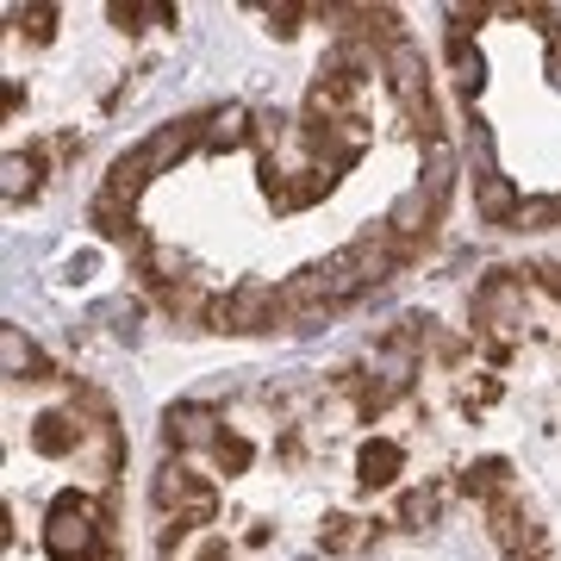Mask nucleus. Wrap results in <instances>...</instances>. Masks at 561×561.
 Returning <instances> with one entry per match:
<instances>
[{
    "label": "nucleus",
    "mask_w": 561,
    "mask_h": 561,
    "mask_svg": "<svg viewBox=\"0 0 561 561\" xmlns=\"http://www.w3.org/2000/svg\"><path fill=\"white\" fill-rule=\"evenodd\" d=\"M194 144H206V113H181V119L157 125L150 138L138 144V150H125L113 169H106V201H119V206H138V194L150 187V181L162 175V169H175Z\"/></svg>",
    "instance_id": "f257e3e1"
},
{
    "label": "nucleus",
    "mask_w": 561,
    "mask_h": 561,
    "mask_svg": "<svg viewBox=\"0 0 561 561\" xmlns=\"http://www.w3.org/2000/svg\"><path fill=\"white\" fill-rule=\"evenodd\" d=\"M474 324L486 331V350L493 362L512 356V343H524L537 324H530V280L518 268H493V275L474 287Z\"/></svg>",
    "instance_id": "f03ea898"
},
{
    "label": "nucleus",
    "mask_w": 561,
    "mask_h": 561,
    "mask_svg": "<svg viewBox=\"0 0 561 561\" xmlns=\"http://www.w3.org/2000/svg\"><path fill=\"white\" fill-rule=\"evenodd\" d=\"M44 556L50 561H101L106 556V512L101 500H57L50 524H44Z\"/></svg>",
    "instance_id": "7ed1b4c3"
},
{
    "label": "nucleus",
    "mask_w": 561,
    "mask_h": 561,
    "mask_svg": "<svg viewBox=\"0 0 561 561\" xmlns=\"http://www.w3.org/2000/svg\"><path fill=\"white\" fill-rule=\"evenodd\" d=\"M157 505H162V524L213 530V524H219V481H206V474H194L181 456H169L157 468Z\"/></svg>",
    "instance_id": "20e7f679"
},
{
    "label": "nucleus",
    "mask_w": 561,
    "mask_h": 561,
    "mask_svg": "<svg viewBox=\"0 0 561 561\" xmlns=\"http://www.w3.org/2000/svg\"><path fill=\"white\" fill-rule=\"evenodd\" d=\"M206 331H231V337H256V331H287V306H280V287L243 280V287H231V294H213Z\"/></svg>",
    "instance_id": "39448f33"
},
{
    "label": "nucleus",
    "mask_w": 561,
    "mask_h": 561,
    "mask_svg": "<svg viewBox=\"0 0 561 561\" xmlns=\"http://www.w3.org/2000/svg\"><path fill=\"white\" fill-rule=\"evenodd\" d=\"M225 437V412L201 400H181L162 412V443H169V456H213Z\"/></svg>",
    "instance_id": "423d86ee"
},
{
    "label": "nucleus",
    "mask_w": 561,
    "mask_h": 561,
    "mask_svg": "<svg viewBox=\"0 0 561 561\" xmlns=\"http://www.w3.org/2000/svg\"><path fill=\"white\" fill-rule=\"evenodd\" d=\"M443 505H449V481H405L387 505V524L393 530H431L443 518Z\"/></svg>",
    "instance_id": "0eeeda50"
},
{
    "label": "nucleus",
    "mask_w": 561,
    "mask_h": 561,
    "mask_svg": "<svg viewBox=\"0 0 561 561\" xmlns=\"http://www.w3.org/2000/svg\"><path fill=\"white\" fill-rule=\"evenodd\" d=\"M400 468H405V443L400 437H368L356 449V486L368 493H400Z\"/></svg>",
    "instance_id": "6e6552de"
},
{
    "label": "nucleus",
    "mask_w": 561,
    "mask_h": 561,
    "mask_svg": "<svg viewBox=\"0 0 561 561\" xmlns=\"http://www.w3.org/2000/svg\"><path fill=\"white\" fill-rule=\"evenodd\" d=\"M387 530V518H362V512H331L319 524V549L324 556H362V549H375Z\"/></svg>",
    "instance_id": "1a4fd4ad"
},
{
    "label": "nucleus",
    "mask_w": 561,
    "mask_h": 561,
    "mask_svg": "<svg viewBox=\"0 0 561 561\" xmlns=\"http://www.w3.org/2000/svg\"><path fill=\"white\" fill-rule=\"evenodd\" d=\"M162 561H231V537L219 524L194 530V524H162Z\"/></svg>",
    "instance_id": "9d476101"
},
{
    "label": "nucleus",
    "mask_w": 561,
    "mask_h": 561,
    "mask_svg": "<svg viewBox=\"0 0 561 561\" xmlns=\"http://www.w3.org/2000/svg\"><path fill=\"white\" fill-rule=\"evenodd\" d=\"M381 225L405 243V250H419V243L431 238V225H437V201H431L424 187H405L400 201L387 206V219H381Z\"/></svg>",
    "instance_id": "9b49d317"
},
{
    "label": "nucleus",
    "mask_w": 561,
    "mask_h": 561,
    "mask_svg": "<svg viewBox=\"0 0 561 561\" xmlns=\"http://www.w3.org/2000/svg\"><path fill=\"white\" fill-rule=\"evenodd\" d=\"M243 144H256V113L243 101H225L206 113V150L225 157V150H243Z\"/></svg>",
    "instance_id": "f8f14e48"
},
{
    "label": "nucleus",
    "mask_w": 561,
    "mask_h": 561,
    "mask_svg": "<svg viewBox=\"0 0 561 561\" xmlns=\"http://www.w3.org/2000/svg\"><path fill=\"white\" fill-rule=\"evenodd\" d=\"M0 368H7V381H57V368L38 356V343L20 324H0Z\"/></svg>",
    "instance_id": "ddd939ff"
},
{
    "label": "nucleus",
    "mask_w": 561,
    "mask_h": 561,
    "mask_svg": "<svg viewBox=\"0 0 561 561\" xmlns=\"http://www.w3.org/2000/svg\"><path fill=\"white\" fill-rule=\"evenodd\" d=\"M518 206H524L518 187H512L500 169H481V175H474V219H481V225H505V231H512Z\"/></svg>",
    "instance_id": "4468645a"
},
{
    "label": "nucleus",
    "mask_w": 561,
    "mask_h": 561,
    "mask_svg": "<svg viewBox=\"0 0 561 561\" xmlns=\"http://www.w3.org/2000/svg\"><path fill=\"white\" fill-rule=\"evenodd\" d=\"M38 187H44V157L38 150H7V162H0V194H7V206L38 201Z\"/></svg>",
    "instance_id": "2eb2a0df"
},
{
    "label": "nucleus",
    "mask_w": 561,
    "mask_h": 561,
    "mask_svg": "<svg viewBox=\"0 0 561 561\" xmlns=\"http://www.w3.org/2000/svg\"><path fill=\"white\" fill-rule=\"evenodd\" d=\"M456 486H461V493H474L481 505H493L500 493H512L518 481H512V468H505L500 456H481V461H468V468L456 474Z\"/></svg>",
    "instance_id": "dca6fc26"
},
{
    "label": "nucleus",
    "mask_w": 561,
    "mask_h": 561,
    "mask_svg": "<svg viewBox=\"0 0 561 561\" xmlns=\"http://www.w3.org/2000/svg\"><path fill=\"white\" fill-rule=\"evenodd\" d=\"M157 300H162V312L181 319V324H206V312H213V294H206L201 280H175V287H162Z\"/></svg>",
    "instance_id": "f3484780"
},
{
    "label": "nucleus",
    "mask_w": 561,
    "mask_h": 561,
    "mask_svg": "<svg viewBox=\"0 0 561 561\" xmlns=\"http://www.w3.org/2000/svg\"><path fill=\"white\" fill-rule=\"evenodd\" d=\"M419 187L437 201V213L449 206V187H456V157H449V144H443V138L424 144V181H419Z\"/></svg>",
    "instance_id": "a211bd4d"
},
{
    "label": "nucleus",
    "mask_w": 561,
    "mask_h": 561,
    "mask_svg": "<svg viewBox=\"0 0 561 561\" xmlns=\"http://www.w3.org/2000/svg\"><path fill=\"white\" fill-rule=\"evenodd\" d=\"M213 461H219L225 481L250 474V468H256V437H250V431H238V424H225V437H219V449H213Z\"/></svg>",
    "instance_id": "6ab92c4d"
},
{
    "label": "nucleus",
    "mask_w": 561,
    "mask_h": 561,
    "mask_svg": "<svg viewBox=\"0 0 561 561\" xmlns=\"http://www.w3.org/2000/svg\"><path fill=\"white\" fill-rule=\"evenodd\" d=\"M556 225H561L556 201H524L518 219H512V231H556Z\"/></svg>",
    "instance_id": "aec40b11"
},
{
    "label": "nucleus",
    "mask_w": 561,
    "mask_h": 561,
    "mask_svg": "<svg viewBox=\"0 0 561 561\" xmlns=\"http://www.w3.org/2000/svg\"><path fill=\"white\" fill-rule=\"evenodd\" d=\"M243 549H268V542H275V524H268V518H243Z\"/></svg>",
    "instance_id": "412c9836"
},
{
    "label": "nucleus",
    "mask_w": 561,
    "mask_h": 561,
    "mask_svg": "<svg viewBox=\"0 0 561 561\" xmlns=\"http://www.w3.org/2000/svg\"><path fill=\"white\" fill-rule=\"evenodd\" d=\"M556 213H561V201H556Z\"/></svg>",
    "instance_id": "4be33fe9"
}]
</instances>
